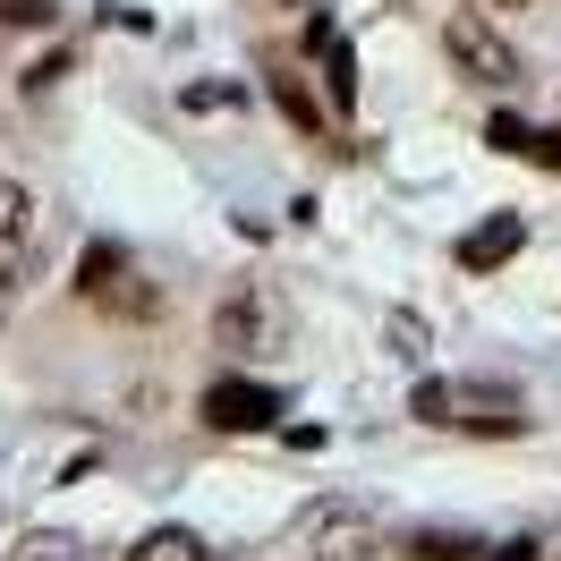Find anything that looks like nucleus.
Listing matches in <instances>:
<instances>
[{"label": "nucleus", "instance_id": "obj_13", "mask_svg": "<svg viewBox=\"0 0 561 561\" xmlns=\"http://www.w3.org/2000/svg\"><path fill=\"white\" fill-rule=\"evenodd\" d=\"M485 561H536V545H502V553H485Z\"/></svg>", "mask_w": 561, "mask_h": 561}, {"label": "nucleus", "instance_id": "obj_2", "mask_svg": "<svg viewBox=\"0 0 561 561\" xmlns=\"http://www.w3.org/2000/svg\"><path fill=\"white\" fill-rule=\"evenodd\" d=\"M443 51H451V69L477 77V85H511V77H519V51L493 35L477 9H451V18H443Z\"/></svg>", "mask_w": 561, "mask_h": 561}, {"label": "nucleus", "instance_id": "obj_12", "mask_svg": "<svg viewBox=\"0 0 561 561\" xmlns=\"http://www.w3.org/2000/svg\"><path fill=\"white\" fill-rule=\"evenodd\" d=\"M9 561H77V545L69 536H35V545H18Z\"/></svg>", "mask_w": 561, "mask_h": 561}, {"label": "nucleus", "instance_id": "obj_3", "mask_svg": "<svg viewBox=\"0 0 561 561\" xmlns=\"http://www.w3.org/2000/svg\"><path fill=\"white\" fill-rule=\"evenodd\" d=\"M280 417V391L273 383H239V375H221V383L205 391V425H221V434H255V425Z\"/></svg>", "mask_w": 561, "mask_h": 561}, {"label": "nucleus", "instance_id": "obj_8", "mask_svg": "<svg viewBox=\"0 0 561 561\" xmlns=\"http://www.w3.org/2000/svg\"><path fill=\"white\" fill-rule=\"evenodd\" d=\"M128 561H213V553H205V536H196V527H153V536L128 545Z\"/></svg>", "mask_w": 561, "mask_h": 561}, {"label": "nucleus", "instance_id": "obj_11", "mask_svg": "<svg viewBox=\"0 0 561 561\" xmlns=\"http://www.w3.org/2000/svg\"><path fill=\"white\" fill-rule=\"evenodd\" d=\"M0 26H51V0H0Z\"/></svg>", "mask_w": 561, "mask_h": 561}, {"label": "nucleus", "instance_id": "obj_5", "mask_svg": "<svg viewBox=\"0 0 561 561\" xmlns=\"http://www.w3.org/2000/svg\"><path fill=\"white\" fill-rule=\"evenodd\" d=\"M26 239H35V196H26L18 179H0V280L18 273V255H26Z\"/></svg>", "mask_w": 561, "mask_h": 561}, {"label": "nucleus", "instance_id": "obj_10", "mask_svg": "<svg viewBox=\"0 0 561 561\" xmlns=\"http://www.w3.org/2000/svg\"><path fill=\"white\" fill-rule=\"evenodd\" d=\"M468 553H485V545H468V536H417L409 545V561H468Z\"/></svg>", "mask_w": 561, "mask_h": 561}, {"label": "nucleus", "instance_id": "obj_7", "mask_svg": "<svg viewBox=\"0 0 561 561\" xmlns=\"http://www.w3.org/2000/svg\"><path fill=\"white\" fill-rule=\"evenodd\" d=\"M493 145H502V153H519V162H536V171H561V137H545V128L493 119Z\"/></svg>", "mask_w": 561, "mask_h": 561}, {"label": "nucleus", "instance_id": "obj_14", "mask_svg": "<svg viewBox=\"0 0 561 561\" xmlns=\"http://www.w3.org/2000/svg\"><path fill=\"white\" fill-rule=\"evenodd\" d=\"M477 9H527V0H477Z\"/></svg>", "mask_w": 561, "mask_h": 561}, {"label": "nucleus", "instance_id": "obj_1", "mask_svg": "<svg viewBox=\"0 0 561 561\" xmlns=\"http://www.w3.org/2000/svg\"><path fill=\"white\" fill-rule=\"evenodd\" d=\"M409 409L425 425H459V434H527V409L511 391H485V383H417Z\"/></svg>", "mask_w": 561, "mask_h": 561}, {"label": "nucleus", "instance_id": "obj_4", "mask_svg": "<svg viewBox=\"0 0 561 561\" xmlns=\"http://www.w3.org/2000/svg\"><path fill=\"white\" fill-rule=\"evenodd\" d=\"M519 247H527V221H519V213H502V221H485V230L459 239V273H493V264H511Z\"/></svg>", "mask_w": 561, "mask_h": 561}, {"label": "nucleus", "instance_id": "obj_9", "mask_svg": "<svg viewBox=\"0 0 561 561\" xmlns=\"http://www.w3.org/2000/svg\"><path fill=\"white\" fill-rule=\"evenodd\" d=\"M273 103L289 111V119H298V128H323V111L307 103V85H298V77H273Z\"/></svg>", "mask_w": 561, "mask_h": 561}, {"label": "nucleus", "instance_id": "obj_6", "mask_svg": "<svg viewBox=\"0 0 561 561\" xmlns=\"http://www.w3.org/2000/svg\"><path fill=\"white\" fill-rule=\"evenodd\" d=\"M307 43L323 51V85H332V103H357V51L332 35V18H316V26H307Z\"/></svg>", "mask_w": 561, "mask_h": 561}]
</instances>
